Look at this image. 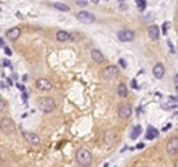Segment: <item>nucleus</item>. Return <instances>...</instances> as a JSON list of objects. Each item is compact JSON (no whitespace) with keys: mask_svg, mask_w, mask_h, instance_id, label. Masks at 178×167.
Segmentation results:
<instances>
[{"mask_svg":"<svg viewBox=\"0 0 178 167\" xmlns=\"http://www.w3.org/2000/svg\"><path fill=\"white\" fill-rule=\"evenodd\" d=\"M76 160L80 166L88 167V166L92 164V155H90V152H89L88 149L80 148L76 152Z\"/></svg>","mask_w":178,"mask_h":167,"instance_id":"f257e3e1","label":"nucleus"},{"mask_svg":"<svg viewBox=\"0 0 178 167\" xmlns=\"http://www.w3.org/2000/svg\"><path fill=\"white\" fill-rule=\"evenodd\" d=\"M37 106H39V108L45 114L52 112L53 110H55V107H56L55 100L51 99V97H41V99H39L37 100Z\"/></svg>","mask_w":178,"mask_h":167,"instance_id":"f03ea898","label":"nucleus"},{"mask_svg":"<svg viewBox=\"0 0 178 167\" xmlns=\"http://www.w3.org/2000/svg\"><path fill=\"white\" fill-rule=\"evenodd\" d=\"M76 18L80 21L81 23H93L95 22V15L92 13H89V11H80V13L76 14Z\"/></svg>","mask_w":178,"mask_h":167,"instance_id":"7ed1b4c3","label":"nucleus"},{"mask_svg":"<svg viewBox=\"0 0 178 167\" xmlns=\"http://www.w3.org/2000/svg\"><path fill=\"white\" fill-rule=\"evenodd\" d=\"M116 37H118V40L122 41V43H130V41L134 40V32L133 30H128V29H122V30H119L118 32V34H116Z\"/></svg>","mask_w":178,"mask_h":167,"instance_id":"20e7f679","label":"nucleus"},{"mask_svg":"<svg viewBox=\"0 0 178 167\" xmlns=\"http://www.w3.org/2000/svg\"><path fill=\"white\" fill-rule=\"evenodd\" d=\"M0 126H1V130L4 133H11V131L15 129V123L11 118L8 117H3L0 119Z\"/></svg>","mask_w":178,"mask_h":167,"instance_id":"39448f33","label":"nucleus"},{"mask_svg":"<svg viewBox=\"0 0 178 167\" xmlns=\"http://www.w3.org/2000/svg\"><path fill=\"white\" fill-rule=\"evenodd\" d=\"M166 151L169 155L178 154V137H171L166 143Z\"/></svg>","mask_w":178,"mask_h":167,"instance_id":"423d86ee","label":"nucleus"},{"mask_svg":"<svg viewBox=\"0 0 178 167\" xmlns=\"http://www.w3.org/2000/svg\"><path fill=\"white\" fill-rule=\"evenodd\" d=\"M118 75H119V70L116 66H107L103 70V77L106 80H115Z\"/></svg>","mask_w":178,"mask_h":167,"instance_id":"0eeeda50","label":"nucleus"},{"mask_svg":"<svg viewBox=\"0 0 178 167\" xmlns=\"http://www.w3.org/2000/svg\"><path fill=\"white\" fill-rule=\"evenodd\" d=\"M36 88L39 90H44V92H48L53 88L52 82L47 80V78H39L37 81H36Z\"/></svg>","mask_w":178,"mask_h":167,"instance_id":"6e6552de","label":"nucleus"},{"mask_svg":"<svg viewBox=\"0 0 178 167\" xmlns=\"http://www.w3.org/2000/svg\"><path fill=\"white\" fill-rule=\"evenodd\" d=\"M22 134H23V137H25V140H26L29 144H32V145H39L41 143L40 137L36 134V133H32V131H25V130H23Z\"/></svg>","mask_w":178,"mask_h":167,"instance_id":"1a4fd4ad","label":"nucleus"},{"mask_svg":"<svg viewBox=\"0 0 178 167\" xmlns=\"http://www.w3.org/2000/svg\"><path fill=\"white\" fill-rule=\"evenodd\" d=\"M118 115L121 119H128L132 115V107L129 104H121L119 108H118Z\"/></svg>","mask_w":178,"mask_h":167,"instance_id":"9d476101","label":"nucleus"},{"mask_svg":"<svg viewBox=\"0 0 178 167\" xmlns=\"http://www.w3.org/2000/svg\"><path fill=\"white\" fill-rule=\"evenodd\" d=\"M6 36H7V38H8V40H11V41L18 40V38H19V36H21V27H13V29L7 30Z\"/></svg>","mask_w":178,"mask_h":167,"instance_id":"9b49d317","label":"nucleus"},{"mask_svg":"<svg viewBox=\"0 0 178 167\" xmlns=\"http://www.w3.org/2000/svg\"><path fill=\"white\" fill-rule=\"evenodd\" d=\"M152 73H153L155 78H158V80H162V78L165 77V67H163V64H162V63H156L155 66H153V70H152Z\"/></svg>","mask_w":178,"mask_h":167,"instance_id":"f8f14e48","label":"nucleus"},{"mask_svg":"<svg viewBox=\"0 0 178 167\" xmlns=\"http://www.w3.org/2000/svg\"><path fill=\"white\" fill-rule=\"evenodd\" d=\"M148 36H149V38H151V40H153V41L159 40V36H160L159 27L156 26V25L149 26V29H148Z\"/></svg>","mask_w":178,"mask_h":167,"instance_id":"ddd939ff","label":"nucleus"},{"mask_svg":"<svg viewBox=\"0 0 178 167\" xmlns=\"http://www.w3.org/2000/svg\"><path fill=\"white\" fill-rule=\"evenodd\" d=\"M90 58L95 63H103L104 62V55L100 52L99 50H92L90 51Z\"/></svg>","mask_w":178,"mask_h":167,"instance_id":"4468645a","label":"nucleus"},{"mask_svg":"<svg viewBox=\"0 0 178 167\" xmlns=\"http://www.w3.org/2000/svg\"><path fill=\"white\" fill-rule=\"evenodd\" d=\"M56 40L60 41V43L69 41V40H71V34L69 32H66V30H59V32L56 33Z\"/></svg>","mask_w":178,"mask_h":167,"instance_id":"2eb2a0df","label":"nucleus"},{"mask_svg":"<svg viewBox=\"0 0 178 167\" xmlns=\"http://www.w3.org/2000/svg\"><path fill=\"white\" fill-rule=\"evenodd\" d=\"M116 93L121 97H128V86L125 85V84H119L118 88H116Z\"/></svg>","mask_w":178,"mask_h":167,"instance_id":"dca6fc26","label":"nucleus"},{"mask_svg":"<svg viewBox=\"0 0 178 167\" xmlns=\"http://www.w3.org/2000/svg\"><path fill=\"white\" fill-rule=\"evenodd\" d=\"M159 136V131L156 130L153 126H149L148 127V131H147V140H153Z\"/></svg>","mask_w":178,"mask_h":167,"instance_id":"f3484780","label":"nucleus"},{"mask_svg":"<svg viewBox=\"0 0 178 167\" xmlns=\"http://www.w3.org/2000/svg\"><path fill=\"white\" fill-rule=\"evenodd\" d=\"M53 8H56L58 11H63V13H69L70 11V7L67 4H63V3H53Z\"/></svg>","mask_w":178,"mask_h":167,"instance_id":"a211bd4d","label":"nucleus"},{"mask_svg":"<svg viewBox=\"0 0 178 167\" xmlns=\"http://www.w3.org/2000/svg\"><path fill=\"white\" fill-rule=\"evenodd\" d=\"M140 134H141V126L138 125V126H134L133 127V131H132L130 137H132V138H137Z\"/></svg>","mask_w":178,"mask_h":167,"instance_id":"6ab92c4d","label":"nucleus"},{"mask_svg":"<svg viewBox=\"0 0 178 167\" xmlns=\"http://www.w3.org/2000/svg\"><path fill=\"white\" fill-rule=\"evenodd\" d=\"M136 3H137L138 6V10H145V7H147V0H136Z\"/></svg>","mask_w":178,"mask_h":167,"instance_id":"aec40b11","label":"nucleus"},{"mask_svg":"<svg viewBox=\"0 0 178 167\" xmlns=\"http://www.w3.org/2000/svg\"><path fill=\"white\" fill-rule=\"evenodd\" d=\"M174 85H175V90L178 92V74L174 75Z\"/></svg>","mask_w":178,"mask_h":167,"instance_id":"412c9836","label":"nucleus"},{"mask_svg":"<svg viewBox=\"0 0 178 167\" xmlns=\"http://www.w3.org/2000/svg\"><path fill=\"white\" fill-rule=\"evenodd\" d=\"M118 63H119V66H121V67H126V66H128V64H126V62H125V60H123V59H119V60H118Z\"/></svg>","mask_w":178,"mask_h":167,"instance_id":"4be33fe9","label":"nucleus"},{"mask_svg":"<svg viewBox=\"0 0 178 167\" xmlns=\"http://www.w3.org/2000/svg\"><path fill=\"white\" fill-rule=\"evenodd\" d=\"M77 4H78V6H82V7H85V6L88 4V3H86L85 0H77Z\"/></svg>","mask_w":178,"mask_h":167,"instance_id":"5701e85b","label":"nucleus"},{"mask_svg":"<svg viewBox=\"0 0 178 167\" xmlns=\"http://www.w3.org/2000/svg\"><path fill=\"white\" fill-rule=\"evenodd\" d=\"M1 63H3V66H4V67H8V66H11V62H10V60H7V59H4Z\"/></svg>","mask_w":178,"mask_h":167,"instance_id":"b1692460","label":"nucleus"},{"mask_svg":"<svg viewBox=\"0 0 178 167\" xmlns=\"http://www.w3.org/2000/svg\"><path fill=\"white\" fill-rule=\"evenodd\" d=\"M3 48H4V52L8 55V56H10V55H13V52H11V50H10L8 47H3Z\"/></svg>","mask_w":178,"mask_h":167,"instance_id":"393cba45","label":"nucleus"},{"mask_svg":"<svg viewBox=\"0 0 178 167\" xmlns=\"http://www.w3.org/2000/svg\"><path fill=\"white\" fill-rule=\"evenodd\" d=\"M6 108V101L4 100H0V110H4Z\"/></svg>","mask_w":178,"mask_h":167,"instance_id":"a878e982","label":"nucleus"},{"mask_svg":"<svg viewBox=\"0 0 178 167\" xmlns=\"http://www.w3.org/2000/svg\"><path fill=\"white\" fill-rule=\"evenodd\" d=\"M17 88H18V89H21V90H22V92H23V90H25V86H23L22 84H17Z\"/></svg>","mask_w":178,"mask_h":167,"instance_id":"bb28decb","label":"nucleus"},{"mask_svg":"<svg viewBox=\"0 0 178 167\" xmlns=\"http://www.w3.org/2000/svg\"><path fill=\"white\" fill-rule=\"evenodd\" d=\"M170 127H171V123H169V125H166V126L163 127V129H162V130H163V131H166V130H169Z\"/></svg>","mask_w":178,"mask_h":167,"instance_id":"cd10ccee","label":"nucleus"},{"mask_svg":"<svg viewBox=\"0 0 178 167\" xmlns=\"http://www.w3.org/2000/svg\"><path fill=\"white\" fill-rule=\"evenodd\" d=\"M169 47H170V50H171V52H173V54H174V47H173V44H171L170 41H169Z\"/></svg>","mask_w":178,"mask_h":167,"instance_id":"c85d7f7f","label":"nucleus"},{"mask_svg":"<svg viewBox=\"0 0 178 167\" xmlns=\"http://www.w3.org/2000/svg\"><path fill=\"white\" fill-rule=\"evenodd\" d=\"M121 1H123V0H121Z\"/></svg>","mask_w":178,"mask_h":167,"instance_id":"c756f323","label":"nucleus"}]
</instances>
